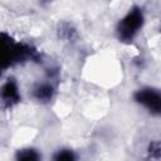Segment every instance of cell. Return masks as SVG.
<instances>
[{
	"label": "cell",
	"mask_w": 161,
	"mask_h": 161,
	"mask_svg": "<svg viewBox=\"0 0 161 161\" xmlns=\"http://www.w3.org/2000/svg\"><path fill=\"white\" fill-rule=\"evenodd\" d=\"M145 25V14L140 6L131 8L123 18L119 19L116 33L122 43H132Z\"/></svg>",
	"instance_id": "1"
},
{
	"label": "cell",
	"mask_w": 161,
	"mask_h": 161,
	"mask_svg": "<svg viewBox=\"0 0 161 161\" xmlns=\"http://www.w3.org/2000/svg\"><path fill=\"white\" fill-rule=\"evenodd\" d=\"M31 94H33V98L36 99L38 102H49L53 99V97L55 94V89L52 83L42 82L33 88Z\"/></svg>",
	"instance_id": "4"
},
{
	"label": "cell",
	"mask_w": 161,
	"mask_h": 161,
	"mask_svg": "<svg viewBox=\"0 0 161 161\" xmlns=\"http://www.w3.org/2000/svg\"><path fill=\"white\" fill-rule=\"evenodd\" d=\"M160 33H161V28H160Z\"/></svg>",
	"instance_id": "7"
},
{
	"label": "cell",
	"mask_w": 161,
	"mask_h": 161,
	"mask_svg": "<svg viewBox=\"0 0 161 161\" xmlns=\"http://www.w3.org/2000/svg\"><path fill=\"white\" fill-rule=\"evenodd\" d=\"M16 160L20 161H36L40 158V155L34 148H23L16 152Z\"/></svg>",
	"instance_id": "5"
},
{
	"label": "cell",
	"mask_w": 161,
	"mask_h": 161,
	"mask_svg": "<svg viewBox=\"0 0 161 161\" xmlns=\"http://www.w3.org/2000/svg\"><path fill=\"white\" fill-rule=\"evenodd\" d=\"M133 99L153 116H161V89L156 87H142L133 93Z\"/></svg>",
	"instance_id": "2"
},
{
	"label": "cell",
	"mask_w": 161,
	"mask_h": 161,
	"mask_svg": "<svg viewBox=\"0 0 161 161\" xmlns=\"http://www.w3.org/2000/svg\"><path fill=\"white\" fill-rule=\"evenodd\" d=\"M54 160H57V161H73V160H75V155L72 150L63 148V150L57 151V153L54 155Z\"/></svg>",
	"instance_id": "6"
},
{
	"label": "cell",
	"mask_w": 161,
	"mask_h": 161,
	"mask_svg": "<svg viewBox=\"0 0 161 161\" xmlns=\"http://www.w3.org/2000/svg\"><path fill=\"white\" fill-rule=\"evenodd\" d=\"M21 96L19 92V86L14 78H8L1 86V101L3 104L8 108L19 103Z\"/></svg>",
	"instance_id": "3"
}]
</instances>
